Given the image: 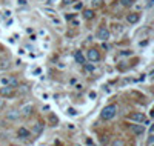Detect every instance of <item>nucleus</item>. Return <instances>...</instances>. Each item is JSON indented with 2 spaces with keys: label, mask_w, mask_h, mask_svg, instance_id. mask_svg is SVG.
Instances as JSON below:
<instances>
[{
  "label": "nucleus",
  "mask_w": 154,
  "mask_h": 146,
  "mask_svg": "<svg viewBox=\"0 0 154 146\" xmlns=\"http://www.w3.org/2000/svg\"><path fill=\"white\" fill-rule=\"evenodd\" d=\"M14 95H15L14 88L8 86V85H3L2 88H0V97H3V98H11V97H14Z\"/></svg>",
  "instance_id": "5"
},
{
  "label": "nucleus",
  "mask_w": 154,
  "mask_h": 146,
  "mask_svg": "<svg viewBox=\"0 0 154 146\" xmlns=\"http://www.w3.org/2000/svg\"><path fill=\"white\" fill-rule=\"evenodd\" d=\"M5 117H6V120H10V122H17L22 115H20V111H19V109H10V111L6 112Z\"/></svg>",
  "instance_id": "6"
},
{
  "label": "nucleus",
  "mask_w": 154,
  "mask_h": 146,
  "mask_svg": "<svg viewBox=\"0 0 154 146\" xmlns=\"http://www.w3.org/2000/svg\"><path fill=\"white\" fill-rule=\"evenodd\" d=\"M86 59H88L89 62L96 63V62H99V60L102 59V54H100V51H99L97 48H91V49L86 51Z\"/></svg>",
  "instance_id": "3"
},
{
  "label": "nucleus",
  "mask_w": 154,
  "mask_h": 146,
  "mask_svg": "<svg viewBox=\"0 0 154 146\" xmlns=\"http://www.w3.org/2000/svg\"><path fill=\"white\" fill-rule=\"evenodd\" d=\"M11 146H19V145H11Z\"/></svg>",
  "instance_id": "27"
},
{
  "label": "nucleus",
  "mask_w": 154,
  "mask_h": 146,
  "mask_svg": "<svg viewBox=\"0 0 154 146\" xmlns=\"http://www.w3.org/2000/svg\"><path fill=\"white\" fill-rule=\"evenodd\" d=\"M126 118L131 122H136V123H145L147 122V115H145L143 112H131L126 115Z\"/></svg>",
  "instance_id": "4"
},
{
  "label": "nucleus",
  "mask_w": 154,
  "mask_h": 146,
  "mask_svg": "<svg viewBox=\"0 0 154 146\" xmlns=\"http://www.w3.org/2000/svg\"><path fill=\"white\" fill-rule=\"evenodd\" d=\"M17 3L19 5H26V0H17Z\"/></svg>",
  "instance_id": "24"
},
{
  "label": "nucleus",
  "mask_w": 154,
  "mask_h": 146,
  "mask_svg": "<svg viewBox=\"0 0 154 146\" xmlns=\"http://www.w3.org/2000/svg\"><path fill=\"white\" fill-rule=\"evenodd\" d=\"M114 26H116V28H114L116 31H119V32H122V25H119V23H117V25H114Z\"/></svg>",
  "instance_id": "20"
},
{
  "label": "nucleus",
  "mask_w": 154,
  "mask_h": 146,
  "mask_svg": "<svg viewBox=\"0 0 154 146\" xmlns=\"http://www.w3.org/2000/svg\"><path fill=\"white\" fill-rule=\"evenodd\" d=\"M49 122H51V125H52V126H57L59 118H57L56 115H54V114H51V115H49Z\"/></svg>",
  "instance_id": "17"
},
{
  "label": "nucleus",
  "mask_w": 154,
  "mask_h": 146,
  "mask_svg": "<svg viewBox=\"0 0 154 146\" xmlns=\"http://www.w3.org/2000/svg\"><path fill=\"white\" fill-rule=\"evenodd\" d=\"M117 114V106L116 105H106L102 112H100V117L103 118V120H111V118H114Z\"/></svg>",
  "instance_id": "1"
},
{
  "label": "nucleus",
  "mask_w": 154,
  "mask_h": 146,
  "mask_svg": "<svg viewBox=\"0 0 154 146\" xmlns=\"http://www.w3.org/2000/svg\"><path fill=\"white\" fill-rule=\"evenodd\" d=\"M17 137H20V139H28V137H31V132L26 129V128H19L17 129Z\"/></svg>",
  "instance_id": "10"
},
{
  "label": "nucleus",
  "mask_w": 154,
  "mask_h": 146,
  "mask_svg": "<svg viewBox=\"0 0 154 146\" xmlns=\"http://www.w3.org/2000/svg\"><path fill=\"white\" fill-rule=\"evenodd\" d=\"M3 51V46H2V45H0V52H2Z\"/></svg>",
  "instance_id": "26"
},
{
  "label": "nucleus",
  "mask_w": 154,
  "mask_h": 146,
  "mask_svg": "<svg viewBox=\"0 0 154 146\" xmlns=\"http://www.w3.org/2000/svg\"><path fill=\"white\" fill-rule=\"evenodd\" d=\"M3 105H5V100H2V98H0V109L3 108Z\"/></svg>",
  "instance_id": "25"
},
{
  "label": "nucleus",
  "mask_w": 154,
  "mask_h": 146,
  "mask_svg": "<svg viewBox=\"0 0 154 146\" xmlns=\"http://www.w3.org/2000/svg\"><path fill=\"white\" fill-rule=\"evenodd\" d=\"M68 112H69L71 115H76V114H77V112H76V109H74V108H68Z\"/></svg>",
  "instance_id": "19"
},
{
  "label": "nucleus",
  "mask_w": 154,
  "mask_h": 146,
  "mask_svg": "<svg viewBox=\"0 0 154 146\" xmlns=\"http://www.w3.org/2000/svg\"><path fill=\"white\" fill-rule=\"evenodd\" d=\"M103 6V0H91V8L96 10V8H102Z\"/></svg>",
  "instance_id": "14"
},
{
  "label": "nucleus",
  "mask_w": 154,
  "mask_h": 146,
  "mask_svg": "<svg viewBox=\"0 0 154 146\" xmlns=\"http://www.w3.org/2000/svg\"><path fill=\"white\" fill-rule=\"evenodd\" d=\"M32 112H34V106L32 105H25L20 109V115H23V117H29V115H32Z\"/></svg>",
  "instance_id": "8"
},
{
  "label": "nucleus",
  "mask_w": 154,
  "mask_h": 146,
  "mask_svg": "<svg viewBox=\"0 0 154 146\" xmlns=\"http://www.w3.org/2000/svg\"><path fill=\"white\" fill-rule=\"evenodd\" d=\"M82 66H83V68H85V69H86L88 72H93V71L96 69V68H94V65H93V63H86V62L83 63V65H82Z\"/></svg>",
  "instance_id": "16"
},
{
  "label": "nucleus",
  "mask_w": 154,
  "mask_h": 146,
  "mask_svg": "<svg viewBox=\"0 0 154 146\" xmlns=\"http://www.w3.org/2000/svg\"><path fill=\"white\" fill-rule=\"evenodd\" d=\"M130 131H131L134 135H142V134L145 132V126H143L142 123H139V125H131V126H130Z\"/></svg>",
  "instance_id": "7"
},
{
  "label": "nucleus",
  "mask_w": 154,
  "mask_h": 146,
  "mask_svg": "<svg viewBox=\"0 0 154 146\" xmlns=\"http://www.w3.org/2000/svg\"><path fill=\"white\" fill-rule=\"evenodd\" d=\"M139 20H140V15H139V12H130L128 15H126V22H128V23H131V25L137 23Z\"/></svg>",
  "instance_id": "9"
},
{
  "label": "nucleus",
  "mask_w": 154,
  "mask_h": 146,
  "mask_svg": "<svg viewBox=\"0 0 154 146\" xmlns=\"http://www.w3.org/2000/svg\"><path fill=\"white\" fill-rule=\"evenodd\" d=\"M111 146H125V142L120 140V139H116V140L111 143Z\"/></svg>",
  "instance_id": "18"
},
{
  "label": "nucleus",
  "mask_w": 154,
  "mask_h": 146,
  "mask_svg": "<svg viewBox=\"0 0 154 146\" xmlns=\"http://www.w3.org/2000/svg\"><path fill=\"white\" fill-rule=\"evenodd\" d=\"M119 2H120V5L125 6V8H130V6L134 5V0H119Z\"/></svg>",
  "instance_id": "15"
},
{
  "label": "nucleus",
  "mask_w": 154,
  "mask_h": 146,
  "mask_svg": "<svg viewBox=\"0 0 154 146\" xmlns=\"http://www.w3.org/2000/svg\"><path fill=\"white\" fill-rule=\"evenodd\" d=\"M76 0H63V5H71V3H74Z\"/></svg>",
  "instance_id": "21"
},
{
  "label": "nucleus",
  "mask_w": 154,
  "mask_h": 146,
  "mask_svg": "<svg viewBox=\"0 0 154 146\" xmlns=\"http://www.w3.org/2000/svg\"><path fill=\"white\" fill-rule=\"evenodd\" d=\"M96 37H97L99 40H102V42L110 40L111 32H110V29H108V26H105V25L99 26V29H97V32H96Z\"/></svg>",
  "instance_id": "2"
},
{
  "label": "nucleus",
  "mask_w": 154,
  "mask_h": 146,
  "mask_svg": "<svg viewBox=\"0 0 154 146\" xmlns=\"http://www.w3.org/2000/svg\"><path fill=\"white\" fill-rule=\"evenodd\" d=\"M147 6H148V8L153 6V0H147Z\"/></svg>",
  "instance_id": "23"
},
{
  "label": "nucleus",
  "mask_w": 154,
  "mask_h": 146,
  "mask_svg": "<svg viewBox=\"0 0 154 146\" xmlns=\"http://www.w3.org/2000/svg\"><path fill=\"white\" fill-rule=\"evenodd\" d=\"M74 59H76V62L79 63V65H83V63L86 62V57L82 54V51H76V54H74Z\"/></svg>",
  "instance_id": "11"
},
{
  "label": "nucleus",
  "mask_w": 154,
  "mask_h": 146,
  "mask_svg": "<svg viewBox=\"0 0 154 146\" xmlns=\"http://www.w3.org/2000/svg\"><path fill=\"white\" fill-rule=\"evenodd\" d=\"M42 131H43V123H40V122H37V123H35V125H34V128H32V132L39 135V134H40Z\"/></svg>",
  "instance_id": "13"
},
{
  "label": "nucleus",
  "mask_w": 154,
  "mask_h": 146,
  "mask_svg": "<svg viewBox=\"0 0 154 146\" xmlns=\"http://www.w3.org/2000/svg\"><path fill=\"white\" fill-rule=\"evenodd\" d=\"M74 8H76V10H82L83 5H82V3H76V6H74Z\"/></svg>",
  "instance_id": "22"
},
{
  "label": "nucleus",
  "mask_w": 154,
  "mask_h": 146,
  "mask_svg": "<svg viewBox=\"0 0 154 146\" xmlns=\"http://www.w3.org/2000/svg\"><path fill=\"white\" fill-rule=\"evenodd\" d=\"M94 10L91 8V10H83V19L85 20H93L94 19Z\"/></svg>",
  "instance_id": "12"
}]
</instances>
